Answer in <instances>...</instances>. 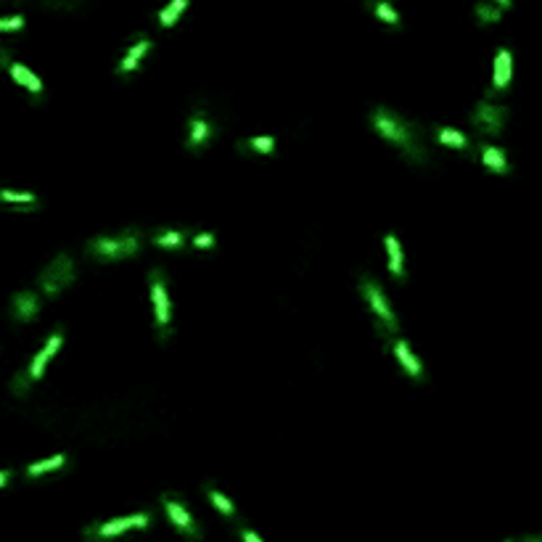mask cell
Instances as JSON below:
<instances>
[{"label":"cell","mask_w":542,"mask_h":542,"mask_svg":"<svg viewBox=\"0 0 542 542\" xmlns=\"http://www.w3.org/2000/svg\"><path fill=\"white\" fill-rule=\"evenodd\" d=\"M371 127H373L384 141H389L392 145L402 148L405 157L413 159V162L421 164L423 159H426V151H423L421 138L415 133L413 122H408L405 117H399L397 111H392V108H386V106L373 108V114H371Z\"/></svg>","instance_id":"1"},{"label":"cell","mask_w":542,"mask_h":542,"mask_svg":"<svg viewBox=\"0 0 542 542\" xmlns=\"http://www.w3.org/2000/svg\"><path fill=\"white\" fill-rule=\"evenodd\" d=\"M143 246V233L138 228H127L114 236H98L87 243V254L101 262H117L124 257H135Z\"/></svg>","instance_id":"2"},{"label":"cell","mask_w":542,"mask_h":542,"mask_svg":"<svg viewBox=\"0 0 542 542\" xmlns=\"http://www.w3.org/2000/svg\"><path fill=\"white\" fill-rule=\"evenodd\" d=\"M360 294L365 297L368 301V307H371V313L376 315V325H378V334L384 338H392L394 334L399 331V320L394 310H392V304L386 299L384 289L378 286V280L373 276H365L360 278Z\"/></svg>","instance_id":"3"},{"label":"cell","mask_w":542,"mask_h":542,"mask_svg":"<svg viewBox=\"0 0 542 542\" xmlns=\"http://www.w3.org/2000/svg\"><path fill=\"white\" fill-rule=\"evenodd\" d=\"M151 527V513L148 511H141V513H130V516H117L108 518V521H96L90 527H85L83 537L87 542H108L114 537H120L124 532L130 529H145Z\"/></svg>","instance_id":"4"},{"label":"cell","mask_w":542,"mask_h":542,"mask_svg":"<svg viewBox=\"0 0 542 542\" xmlns=\"http://www.w3.org/2000/svg\"><path fill=\"white\" fill-rule=\"evenodd\" d=\"M148 289H151V304H154V318H157V328H159V338H164L172 334V301H169V291H167V276L164 270H151V278H148Z\"/></svg>","instance_id":"5"},{"label":"cell","mask_w":542,"mask_h":542,"mask_svg":"<svg viewBox=\"0 0 542 542\" xmlns=\"http://www.w3.org/2000/svg\"><path fill=\"white\" fill-rule=\"evenodd\" d=\"M508 122V108L503 104H494L492 98H484L479 106L473 108L471 114V124L473 130L484 138H500L503 130H506Z\"/></svg>","instance_id":"6"},{"label":"cell","mask_w":542,"mask_h":542,"mask_svg":"<svg viewBox=\"0 0 542 542\" xmlns=\"http://www.w3.org/2000/svg\"><path fill=\"white\" fill-rule=\"evenodd\" d=\"M37 283H40V291L45 294V297H59L61 291L66 289V286H72L74 283V262L69 254H59L53 262H50L40 278H37Z\"/></svg>","instance_id":"7"},{"label":"cell","mask_w":542,"mask_h":542,"mask_svg":"<svg viewBox=\"0 0 542 542\" xmlns=\"http://www.w3.org/2000/svg\"><path fill=\"white\" fill-rule=\"evenodd\" d=\"M162 508H164L167 518L172 521V527L180 532L183 537H188V540H193V542L201 540V527H199V521L193 518L188 506L183 503L178 494H172V492L162 494Z\"/></svg>","instance_id":"8"},{"label":"cell","mask_w":542,"mask_h":542,"mask_svg":"<svg viewBox=\"0 0 542 542\" xmlns=\"http://www.w3.org/2000/svg\"><path fill=\"white\" fill-rule=\"evenodd\" d=\"M0 69H6V72L11 74L13 83L27 87V90H29L35 98H43V80H40V77H37L29 66L19 64V61H13L11 53H8L6 48H0Z\"/></svg>","instance_id":"9"},{"label":"cell","mask_w":542,"mask_h":542,"mask_svg":"<svg viewBox=\"0 0 542 542\" xmlns=\"http://www.w3.org/2000/svg\"><path fill=\"white\" fill-rule=\"evenodd\" d=\"M513 80V53L508 48H500L494 53V66H492V83L487 90V98H494L500 93H506Z\"/></svg>","instance_id":"10"},{"label":"cell","mask_w":542,"mask_h":542,"mask_svg":"<svg viewBox=\"0 0 542 542\" xmlns=\"http://www.w3.org/2000/svg\"><path fill=\"white\" fill-rule=\"evenodd\" d=\"M212 138H215V124H212V120L206 117L201 108L193 111L191 117H188V133H185L188 151H201Z\"/></svg>","instance_id":"11"},{"label":"cell","mask_w":542,"mask_h":542,"mask_svg":"<svg viewBox=\"0 0 542 542\" xmlns=\"http://www.w3.org/2000/svg\"><path fill=\"white\" fill-rule=\"evenodd\" d=\"M61 344H64V331H61V328H56V331H53V334L48 336V341L43 344V350H40L35 357H32L29 368H27V373H29V378H32V381L43 378V373H45V365H48V362L56 357V352L61 350Z\"/></svg>","instance_id":"12"},{"label":"cell","mask_w":542,"mask_h":542,"mask_svg":"<svg viewBox=\"0 0 542 542\" xmlns=\"http://www.w3.org/2000/svg\"><path fill=\"white\" fill-rule=\"evenodd\" d=\"M40 313V297L37 291H16L11 297V318L16 323H29Z\"/></svg>","instance_id":"13"},{"label":"cell","mask_w":542,"mask_h":542,"mask_svg":"<svg viewBox=\"0 0 542 542\" xmlns=\"http://www.w3.org/2000/svg\"><path fill=\"white\" fill-rule=\"evenodd\" d=\"M479 157H482L484 169L492 172V175H508L511 172L508 154L497 143H482L479 145Z\"/></svg>","instance_id":"14"},{"label":"cell","mask_w":542,"mask_h":542,"mask_svg":"<svg viewBox=\"0 0 542 542\" xmlns=\"http://www.w3.org/2000/svg\"><path fill=\"white\" fill-rule=\"evenodd\" d=\"M394 357H397L399 368H402L413 381H423V378H426V376H423L421 360L415 357V352L410 350V344L405 338H397V341H394Z\"/></svg>","instance_id":"15"},{"label":"cell","mask_w":542,"mask_h":542,"mask_svg":"<svg viewBox=\"0 0 542 542\" xmlns=\"http://www.w3.org/2000/svg\"><path fill=\"white\" fill-rule=\"evenodd\" d=\"M151 45H154V43H151L148 37H138L133 45L127 48L124 59L120 61V66H117V74H120V77H124V74L135 72V69H138V64H141V61L145 59V53L151 50Z\"/></svg>","instance_id":"16"},{"label":"cell","mask_w":542,"mask_h":542,"mask_svg":"<svg viewBox=\"0 0 542 542\" xmlns=\"http://www.w3.org/2000/svg\"><path fill=\"white\" fill-rule=\"evenodd\" d=\"M384 246H386V254H389V273H392V278L405 280V254H402V243H399V238L397 236H392V233H386Z\"/></svg>","instance_id":"17"},{"label":"cell","mask_w":542,"mask_h":542,"mask_svg":"<svg viewBox=\"0 0 542 542\" xmlns=\"http://www.w3.org/2000/svg\"><path fill=\"white\" fill-rule=\"evenodd\" d=\"M191 241V233L188 230H157L151 236V243H157L159 249H169V252H178L185 243Z\"/></svg>","instance_id":"18"},{"label":"cell","mask_w":542,"mask_h":542,"mask_svg":"<svg viewBox=\"0 0 542 542\" xmlns=\"http://www.w3.org/2000/svg\"><path fill=\"white\" fill-rule=\"evenodd\" d=\"M0 204H8V206H13V209H37V206H40V199H37L35 193L0 188Z\"/></svg>","instance_id":"19"},{"label":"cell","mask_w":542,"mask_h":542,"mask_svg":"<svg viewBox=\"0 0 542 542\" xmlns=\"http://www.w3.org/2000/svg\"><path fill=\"white\" fill-rule=\"evenodd\" d=\"M436 141L447 148H455V151H471V141L458 127H436Z\"/></svg>","instance_id":"20"},{"label":"cell","mask_w":542,"mask_h":542,"mask_svg":"<svg viewBox=\"0 0 542 542\" xmlns=\"http://www.w3.org/2000/svg\"><path fill=\"white\" fill-rule=\"evenodd\" d=\"M66 466V455L59 452V455H50L45 460H35V463H29L27 466V476L29 479H37V476H43V473H50V471H59Z\"/></svg>","instance_id":"21"},{"label":"cell","mask_w":542,"mask_h":542,"mask_svg":"<svg viewBox=\"0 0 542 542\" xmlns=\"http://www.w3.org/2000/svg\"><path fill=\"white\" fill-rule=\"evenodd\" d=\"M503 8L497 6V3H492V0H482L479 6H476V19H479V24H497L500 19H503Z\"/></svg>","instance_id":"22"},{"label":"cell","mask_w":542,"mask_h":542,"mask_svg":"<svg viewBox=\"0 0 542 542\" xmlns=\"http://www.w3.org/2000/svg\"><path fill=\"white\" fill-rule=\"evenodd\" d=\"M204 492H206V497H209V503L222 513V516H228V518H233L236 516V506L230 503V497H225V494L220 492L217 487H212V484H206L204 487Z\"/></svg>","instance_id":"23"},{"label":"cell","mask_w":542,"mask_h":542,"mask_svg":"<svg viewBox=\"0 0 542 542\" xmlns=\"http://www.w3.org/2000/svg\"><path fill=\"white\" fill-rule=\"evenodd\" d=\"M185 8H188V0H172L167 8H162V13H159V24L164 27V29H167V27H175Z\"/></svg>","instance_id":"24"},{"label":"cell","mask_w":542,"mask_h":542,"mask_svg":"<svg viewBox=\"0 0 542 542\" xmlns=\"http://www.w3.org/2000/svg\"><path fill=\"white\" fill-rule=\"evenodd\" d=\"M371 8H373V13L384 22V24L389 27H402V19H399V13L386 3V0H371Z\"/></svg>","instance_id":"25"},{"label":"cell","mask_w":542,"mask_h":542,"mask_svg":"<svg viewBox=\"0 0 542 542\" xmlns=\"http://www.w3.org/2000/svg\"><path fill=\"white\" fill-rule=\"evenodd\" d=\"M246 148L254 151V154H273L276 151V138L273 135H257V138L246 141Z\"/></svg>","instance_id":"26"},{"label":"cell","mask_w":542,"mask_h":542,"mask_svg":"<svg viewBox=\"0 0 542 542\" xmlns=\"http://www.w3.org/2000/svg\"><path fill=\"white\" fill-rule=\"evenodd\" d=\"M215 243H217L215 233H193L191 236L193 249H215Z\"/></svg>","instance_id":"27"},{"label":"cell","mask_w":542,"mask_h":542,"mask_svg":"<svg viewBox=\"0 0 542 542\" xmlns=\"http://www.w3.org/2000/svg\"><path fill=\"white\" fill-rule=\"evenodd\" d=\"M24 27V16H6L0 19V32H16Z\"/></svg>","instance_id":"28"},{"label":"cell","mask_w":542,"mask_h":542,"mask_svg":"<svg viewBox=\"0 0 542 542\" xmlns=\"http://www.w3.org/2000/svg\"><path fill=\"white\" fill-rule=\"evenodd\" d=\"M241 540H243V542H265L262 537H259V534H257V532L246 529V527L241 529Z\"/></svg>","instance_id":"29"},{"label":"cell","mask_w":542,"mask_h":542,"mask_svg":"<svg viewBox=\"0 0 542 542\" xmlns=\"http://www.w3.org/2000/svg\"><path fill=\"white\" fill-rule=\"evenodd\" d=\"M11 479H13V471H0V487H6Z\"/></svg>","instance_id":"30"},{"label":"cell","mask_w":542,"mask_h":542,"mask_svg":"<svg viewBox=\"0 0 542 542\" xmlns=\"http://www.w3.org/2000/svg\"><path fill=\"white\" fill-rule=\"evenodd\" d=\"M518 542H542V534H527V537H518Z\"/></svg>","instance_id":"31"},{"label":"cell","mask_w":542,"mask_h":542,"mask_svg":"<svg viewBox=\"0 0 542 542\" xmlns=\"http://www.w3.org/2000/svg\"><path fill=\"white\" fill-rule=\"evenodd\" d=\"M492 3H497V6H500V8H503V11H508V8H511V6H513V0H492Z\"/></svg>","instance_id":"32"},{"label":"cell","mask_w":542,"mask_h":542,"mask_svg":"<svg viewBox=\"0 0 542 542\" xmlns=\"http://www.w3.org/2000/svg\"><path fill=\"white\" fill-rule=\"evenodd\" d=\"M506 542H518V537H511V540H506Z\"/></svg>","instance_id":"33"}]
</instances>
